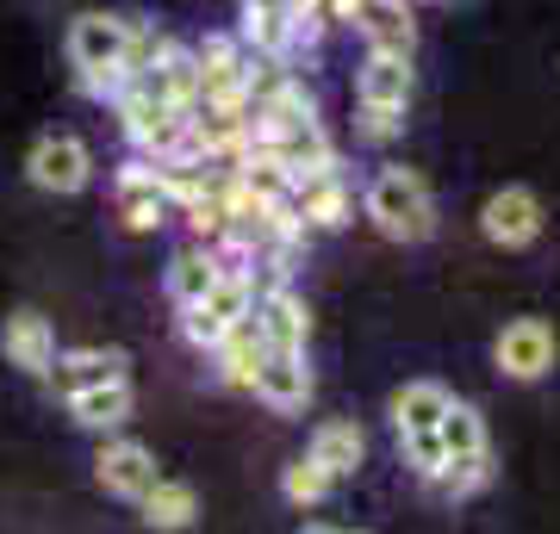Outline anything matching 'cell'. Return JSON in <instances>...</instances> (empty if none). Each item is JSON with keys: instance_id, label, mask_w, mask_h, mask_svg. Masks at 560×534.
I'll list each match as a JSON object with an SVG mask.
<instances>
[{"instance_id": "obj_1", "label": "cell", "mask_w": 560, "mask_h": 534, "mask_svg": "<svg viewBox=\"0 0 560 534\" xmlns=\"http://www.w3.org/2000/svg\"><path fill=\"white\" fill-rule=\"evenodd\" d=\"M361 212H368V224L386 242H423L436 230V199H430V180L418 168H381V175L368 180Z\"/></svg>"}, {"instance_id": "obj_2", "label": "cell", "mask_w": 560, "mask_h": 534, "mask_svg": "<svg viewBox=\"0 0 560 534\" xmlns=\"http://www.w3.org/2000/svg\"><path fill=\"white\" fill-rule=\"evenodd\" d=\"M442 411H448V385H436V379H411V385L393 392V429H399V441H405V460H411L423 478L442 473V441H436Z\"/></svg>"}, {"instance_id": "obj_3", "label": "cell", "mask_w": 560, "mask_h": 534, "mask_svg": "<svg viewBox=\"0 0 560 534\" xmlns=\"http://www.w3.org/2000/svg\"><path fill=\"white\" fill-rule=\"evenodd\" d=\"M113 106H119L125 143L138 150V162H168L180 150V131H187V112L180 106H162L156 94H143L138 81H125V94Z\"/></svg>"}, {"instance_id": "obj_4", "label": "cell", "mask_w": 560, "mask_h": 534, "mask_svg": "<svg viewBox=\"0 0 560 534\" xmlns=\"http://www.w3.org/2000/svg\"><path fill=\"white\" fill-rule=\"evenodd\" d=\"M249 305H256V280L249 274H224L200 305H180V336H187V348L212 355V348L224 342V330L249 317Z\"/></svg>"}, {"instance_id": "obj_5", "label": "cell", "mask_w": 560, "mask_h": 534, "mask_svg": "<svg viewBox=\"0 0 560 534\" xmlns=\"http://www.w3.org/2000/svg\"><path fill=\"white\" fill-rule=\"evenodd\" d=\"M25 175H32V187H44V193H81V187L94 180V156H88V143H81V138L50 131V138L32 143Z\"/></svg>"}, {"instance_id": "obj_6", "label": "cell", "mask_w": 560, "mask_h": 534, "mask_svg": "<svg viewBox=\"0 0 560 534\" xmlns=\"http://www.w3.org/2000/svg\"><path fill=\"white\" fill-rule=\"evenodd\" d=\"M256 317L261 342H268V355H305V336H312V311H305V298L293 286H256Z\"/></svg>"}, {"instance_id": "obj_7", "label": "cell", "mask_w": 560, "mask_h": 534, "mask_svg": "<svg viewBox=\"0 0 560 534\" xmlns=\"http://www.w3.org/2000/svg\"><path fill=\"white\" fill-rule=\"evenodd\" d=\"M492 360H499L504 379H541L555 367V323H541V317H517V323H504L499 342H492Z\"/></svg>"}, {"instance_id": "obj_8", "label": "cell", "mask_w": 560, "mask_h": 534, "mask_svg": "<svg viewBox=\"0 0 560 534\" xmlns=\"http://www.w3.org/2000/svg\"><path fill=\"white\" fill-rule=\"evenodd\" d=\"M243 75H249V50L237 38L212 32L206 44H194V106H219V99H243Z\"/></svg>"}, {"instance_id": "obj_9", "label": "cell", "mask_w": 560, "mask_h": 534, "mask_svg": "<svg viewBox=\"0 0 560 534\" xmlns=\"http://www.w3.org/2000/svg\"><path fill=\"white\" fill-rule=\"evenodd\" d=\"M480 230L486 242H499V249H529L541 237V199L529 187H499V193L480 205Z\"/></svg>"}, {"instance_id": "obj_10", "label": "cell", "mask_w": 560, "mask_h": 534, "mask_svg": "<svg viewBox=\"0 0 560 534\" xmlns=\"http://www.w3.org/2000/svg\"><path fill=\"white\" fill-rule=\"evenodd\" d=\"M287 205H293V218H300L305 230H337V224H349V212H355V193L342 187V168H324V175L293 180V187H287Z\"/></svg>"}, {"instance_id": "obj_11", "label": "cell", "mask_w": 560, "mask_h": 534, "mask_svg": "<svg viewBox=\"0 0 560 534\" xmlns=\"http://www.w3.org/2000/svg\"><path fill=\"white\" fill-rule=\"evenodd\" d=\"M113 193H119V218L131 224V230H162V224L175 218V205L162 193L156 162H125L119 180H113Z\"/></svg>"}, {"instance_id": "obj_12", "label": "cell", "mask_w": 560, "mask_h": 534, "mask_svg": "<svg viewBox=\"0 0 560 534\" xmlns=\"http://www.w3.org/2000/svg\"><path fill=\"white\" fill-rule=\"evenodd\" d=\"M94 478H101L106 497H125V503H138L150 485H156V454L143 448V441H106L101 454H94Z\"/></svg>"}, {"instance_id": "obj_13", "label": "cell", "mask_w": 560, "mask_h": 534, "mask_svg": "<svg viewBox=\"0 0 560 534\" xmlns=\"http://www.w3.org/2000/svg\"><path fill=\"white\" fill-rule=\"evenodd\" d=\"M355 99L374 106V112H405V106H411V57L368 50L361 69H355Z\"/></svg>"}, {"instance_id": "obj_14", "label": "cell", "mask_w": 560, "mask_h": 534, "mask_svg": "<svg viewBox=\"0 0 560 534\" xmlns=\"http://www.w3.org/2000/svg\"><path fill=\"white\" fill-rule=\"evenodd\" d=\"M131 81H138L143 94H156L162 106H180V112H194V99H200V87H194V50H180L168 38L156 44V57L143 62Z\"/></svg>"}, {"instance_id": "obj_15", "label": "cell", "mask_w": 560, "mask_h": 534, "mask_svg": "<svg viewBox=\"0 0 560 534\" xmlns=\"http://www.w3.org/2000/svg\"><path fill=\"white\" fill-rule=\"evenodd\" d=\"M57 379L62 397L88 392V385H113V379H131V360H125V348H69V355L50 360V373Z\"/></svg>"}, {"instance_id": "obj_16", "label": "cell", "mask_w": 560, "mask_h": 534, "mask_svg": "<svg viewBox=\"0 0 560 534\" xmlns=\"http://www.w3.org/2000/svg\"><path fill=\"white\" fill-rule=\"evenodd\" d=\"M0 348H7V360L13 367H25V373H50V360H57V330H50V317L38 311H13L7 323H0Z\"/></svg>"}, {"instance_id": "obj_17", "label": "cell", "mask_w": 560, "mask_h": 534, "mask_svg": "<svg viewBox=\"0 0 560 534\" xmlns=\"http://www.w3.org/2000/svg\"><path fill=\"white\" fill-rule=\"evenodd\" d=\"M249 392H256L268 411H305V404H312V367H305V355H261Z\"/></svg>"}, {"instance_id": "obj_18", "label": "cell", "mask_w": 560, "mask_h": 534, "mask_svg": "<svg viewBox=\"0 0 560 534\" xmlns=\"http://www.w3.org/2000/svg\"><path fill=\"white\" fill-rule=\"evenodd\" d=\"M355 25H361V38H368V50L411 57V44H418L411 0H361V7H355Z\"/></svg>"}, {"instance_id": "obj_19", "label": "cell", "mask_w": 560, "mask_h": 534, "mask_svg": "<svg viewBox=\"0 0 560 534\" xmlns=\"http://www.w3.org/2000/svg\"><path fill=\"white\" fill-rule=\"evenodd\" d=\"M131 411H138V392H131V379H113V385H88V392L69 397V416H75L81 429H101V436L125 429V423H131Z\"/></svg>"}, {"instance_id": "obj_20", "label": "cell", "mask_w": 560, "mask_h": 534, "mask_svg": "<svg viewBox=\"0 0 560 534\" xmlns=\"http://www.w3.org/2000/svg\"><path fill=\"white\" fill-rule=\"evenodd\" d=\"M212 355H219V379H224V385H237V392H249V385H256L261 355H268V342H261L256 317H243V323H231V330H224V342L212 348Z\"/></svg>"}, {"instance_id": "obj_21", "label": "cell", "mask_w": 560, "mask_h": 534, "mask_svg": "<svg viewBox=\"0 0 560 534\" xmlns=\"http://www.w3.org/2000/svg\"><path fill=\"white\" fill-rule=\"evenodd\" d=\"M237 44L249 57H293V44H287V13H280V0H243V20H237Z\"/></svg>"}, {"instance_id": "obj_22", "label": "cell", "mask_w": 560, "mask_h": 534, "mask_svg": "<svg viewBox=\"0 0 560 534\" xmlns=\"http://www.w3.org/2000/svg\"><path fill=\"white\" fill-rule=\"evenodd\" d=\"M138 510L156 534H180L194 515H200V497H194V485H180V478H156V485L138 497Z\"/></svg>"}, {"instance_id": "obj_23", "label": "cell", "mask_w": 560, "mask_h": 534, "mask_svg": "<svg viewBox=\"0 0 560 534\" xmlns=\"http://www.w3.org/2000/svg\"><path fill=\"white\" fill-rule=\"evenodd\" d=\"M312 460H318L330 478H349L368 460V436H361V423H318V436H312Z\"/></svg>"}, {"instance_id": "obj_24", "label": "cell", "mask_w": 560, "mask_h": 534, "mask_svg": "<svg viewBox=\"0 0 560 534\" xmlns=\"http://www.w3.org/2000/svg\"><path fill=\"white\" fill-rule=\"evenodd\" d=\"M219 280H224L219 274V256H212L206 242H194V249H180V256L168 261V298H175V305H200Z\"/></svg>"}, {"instance_id": "obj_25", "label": "cell", "mask_w": 560, "mask_h": 534, "mask_svg": "<svg viewBox=\"0 0 560 534\" xmlns=\"http://www.w3.org/2000/svg\"><path fill=\"white\" fill-rule=\"evenodd\" d=\"M280 13H287V44H293V50H312V44L330 32V20H337L330 0H280Z\"/></svg>"}, {"instance_id": "obj_26", "label": "cell", "mask_w": 560, "mask_h": 534, "mask_svg": "<svg viewBox=\"0 0 560 534\" xmlns=\"http://www.w3.org/2000/svg\"><path fill=\"white\" fill-rule=\"evenodd\" d=\"M330 485H337V478L324 473V466H318L312 454L293 460V466L280 473V497H287L293 510H312V503H324V497H330Z\"/></svg>"}, {"instance_id": "obj_27", "label": "cell", "mask_w": 560, "mask_h": 534, "mask_svg": "<svg viewBox=\"0 0 560 534\" xmlns=\"http://www.w3.org/2000/svg\"><path fill=\"white\" fill-rule=\"evenodd\" d=\"M180 218L194 224V237H200V242H219L224 230H231V212H224L219 180H212V187H206L200 199H187V205H180Z\"/></svg>"}, {"instance_id": "obj_28", "label": "cell", "mask_w": 560, "mask_h": 534, "mask_svg": "<svg viewBox=\"0 0 560 534\" xmlns=\"http://www.w3.org/2000/svg\"><path fill=\"white\" fill-rule=\"evenodd\" d=\"M355 131H361V143H393L405 131V112H374V106H361Z\"/></svg>"}, {"instance_id": "obj_29", "label": "cell", "mask_w": 560, "mask_h": 534, "mask_svg": "<svg viewBox=\"0 0 560 534\" xmlns=\"http://www.w3.org/2000/svg\"><path fill=\"white\" fill-rule=\"evenodd\" d=\"M300 534H342V529H324V522H305Z\"/></svg>"}]
</instances>
